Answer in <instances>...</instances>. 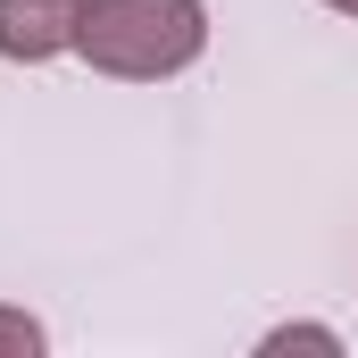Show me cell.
Instances as JSON below:
<instances>
[{
    "label": "cell",
    "mask_w": 358,
    "mask_h": 358,
    "mask_svg": "<svg viewBox=\"0 0 358 358\" xmlns=\"http://www.w3.org/2000/svg\"><path fill=\"white\" fill-rule=\"evenodd\" d=\"M42 342H50V334H42V317H25V308H8V300H0V358H34Z\"/></svg>",
    "instance_id": "3957f363"
},
{
    "label": "cell",
    "mask_w": 358,
    "mask_h": 358,
    "mask_svg": "<svg viewBox=\"0 0 358 358\" xmlns=\"http://www.w3.org/2000/svg\"><path fill=\"white\" fill-rule=\"evenodd\" d=\"M92 0H0V59L8 67H50L84 42Z\"/></svg>",
    "instance_id": "7a4b0ae2"
},
{
    "label": "cell",
    "mask_w": 358,
    "mask_h": 358,
    "mask_svg": "<svg viewBox=\"0 0 358 358\" xmlns=\"http://www.w3.org/2000/svg\"><path fill=\"white\" fill-rule=\"evenodd\" d=\"M259 350H325V358H342V334H334V325H275L267 342H259Z\"/></svg>",
    "instance_id": "277c9868"
},
{
    "label": "cell",
    "mask_w": 358,
    "mask_h": 358,
    "mask_svg": "<svg viewBox=\"0 0 358 358\" xmlns=\"http://www.w3.org/2000/svg\"><path fill=\"white\" fill-rule=\"evenodd\" d=\"M200 50H208V0H92L76 42L92 76L117 84H167L200 67Z\"/></svg>",
    "instance_id": "6da1fadb"
},
{
    "label": "cell",
    "mask_w": 358,
    "mask_h": 358,
    "mask_svg": "<svg viewBox=\"0 0 358 358\" xmlns=\"http://www.w3.org/2000/svg\"><path fill=\"white\" fill-rule=\"evenodd\" d=\"M325 8H334V17H358V0H325Z\"/></svg>",
    "instance_id": "5b68a950"
}]
</instances>
